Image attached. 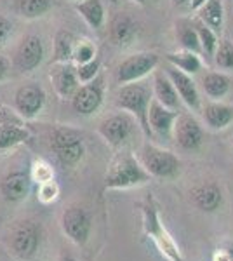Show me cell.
<instances>
[{
	"label": "cell",
	"mask_w": 233,
	"mask_h": 261,
	"mask_svg": "<svg viewBox=\"0 0 233 261\" xmlns=\"http://www.w3.org/2000/svg\"><path fill=\"white\" fill-rule=\"evenodd\" d=\"M153 179L141 166L139 159L129 150L122 148L110 162L105 174V190H127L145 187Z\"/></svg>",
	"instance_id": "cell-1"
},
{
	"label": "cell",
	"mask_w": 233,
	"mask_h": 261,
	"mask_svg": "<svg viewBox=\"0 0 233 261\" xmlns=\"http://www.w3.org/2000/svg\"><path fill=\"white\" fill-rule=\"evenodd\" d=\"M153 99V89L145 82H131L118 87L115 94V107L122 112H127L138 120L139 129L148 140H153V133L148 124V110Z\"/></svg>",
	"instance_id": "cell-2"
},
{
	"label": "cell",
	"mask_w": 233,
	"mask_h": 261,
	"mask_svg": "<svg viewBox=\"0 0 233 261\" xmlns=\"http://www.w3.org/2000/svg\"><path fill=\"white\" fill-rule=\"evenodd\" d=\"M141 207V218H143V231L151 242L155 244V247L162 254L165 261H185L183 252H181L179 246L172 239V235L169 233V230L165 228L160 218L159 207L153 202L151 197H148L145 202L139 204Z\"/></svg>",
	"instance_id": "cell-3"
},
{
	"label": "cell",
	"mask_w": 233,
	"mask_h": 261,
	"mask_svg": "<svg viewBox=\"0 0 233 261\" xmlns=\"http://www.w3.org/2000/svg\"><path fill=\"white\" fill-rule=\"evenodd\" d=\"M50 150L63 167L75 169L86 157V141L82 133L70 125H56L50 130Z\"/></svg>",
	"instance_id": "cell-4"
},
{
	"label": "cell",
	"mask_w": 233,
	"mask_h": 261,
	"mask_svg": "<svg viewBox=\"0 0 233 261\" xmlns=\"http://www.w3.org/2000/svg\"><path fill=\"white\" fill-rule=\"evenodd\" d=\"M138 159L151 178L172 179L181 172V161L174 151L160 148L150 141L143 143Z\"/></svg>",
	"instance_id": "cell-5"
},
{
	"label": "cell",
	"mask_w": 233,
	"mask_h": 261,
	"mask_svg": "<svg viewBox=\"0 0 233 261\" xmlns=\"http://www.w3.org/2000/svg\"><path fill=\"white\" fill-rule=\"evenodd\" d=\"M42 242V228L33 220H21L11 226L7 235V246L12 256L18 259H32L39 252Z\"/></svg>",
	"instance_id": "cell-6"
},
{
	"label": "cell",
	"mask_w": 233,
	"mask_h": 261,
	"mask_svg": "<svg viewBox=\"0 0 233 261\" xmlns=\"http://www.w3.org/2000/svg\"><path fill=\"white\" fill-rule=\"evenodd\" d=\"M139 127L138 120L127 112H117L107 117L97 125V134L115 150H122L131 141L134 130Z\"/></svg>",
	"instance_id": "cell-7"
},
{
	"label": "cell",
	"mask_w": 233,
	"mask_h": 261,
	"mask_svg": "<svg viewBox=\"0 0 233 261\" xmlns=\"http://www.w3.org/2000/svg\"><path fill=\"white\" fill-rule=\"evenodd\" d=\"M59 225L66 237L77 246H86L91 239L92 231V216L87 207L80 204H70L63 209Z\"/></svg>",
	"instance_id": "cell-8"
},
{
	"label": "cell",
	"mask_w": 233,
	"mask_h": 261,
	"mask_svg": "<svg viewBox=\"0 0 233 261\" xmlns=\"http://www.w3.org/2000/svg\"><path fill=\"white\" fill-rule=\"evenodd\" d=\"M160 56L151 50H143L136 53L133 56L125 58L117 68V82L120 86L131 82H139L148 75H151L159 68Z\"/></svg>",
	"instance_id": "cell-9"
},
{
	"label": "cell",
	"mask_w": 233,
	"mask_h": 261,
	"mask_svg": "<svg viewBox=\"0 0 233 261\" xmlns=\"http://www.w3.org/2000/svg\"><path fill=\"white\" fill-rule=\"evenodd\" d=\"M45 58V45L42 37L30 33L24 35L18 47L14 50V58H12V66L18 73H32L42 65Z\"/></svg>",
	"instance_id": "cell-10"
},
{
	"label": "cell",
	"mask_w": 233,
	"mask_h": 261,
	"mask_svg": "<svg viewBox=\"0 0 233 261\" xmlns=\"http://www.w3.org/2000/svg\"><path fill=\"white\" fill-rule=\"evenodd\" d=\"M32 140V130L23 124L18 113L0 107V151L12 150Z\"/></svg>",
	"instance_id": "cell-11"
},
{
	"label": "cell",
	"mask_w": 233,
	"mask_h": 261,
	"mask_svg": "<svg viewBox=\"0 0 233 261\" xmlns=\"http://www.w3.org/2000/svg\"><path fill=\"white\" fill-rule=\"evenodd\" d=\"M47 101L44 87L35 82L23 84L14 94V110L23 120H33L40 115Z\"/></svg>",
	"instance_id": "cell-12"
},
{
	"label": "cell",
	"mask_w": 233,
	"mask_h": 261,
	"mask_svg": "<svg viewBox=\"0 0 233 261\" xmlns=\"http://www.w3.org/2000/svg\"><path fill=\"white\" fill-rule=\"evenodd\" d=\"M105 101V79L97 75L94 81L80 84L73 96H71V108L84 117H91L99 110Z\"/></svg>",
	"instance_id": "cell-13"
},
{
	"label": "cell",
	"mask_w": 233,
	"mask_h": 261,
	"mask_svg": "<svg viewBox=\"0 0 233 261\" xmlns=\"http://www.w3.org/2000/svg\"><path fill=\"white\" fill-rule=\"evenodd\" d=\"M172 138L181 150L195 151L204 145L205 130L192 113H179L174 124V130H172Z\"/></svg>",
	"instance_id": "cell-14"
},
{
	"label": "cell",
	"mask_w": 233,
	"mask_h": 261,
	"mask_svg": "<svg viewBox=\"0 0 233 261\" xmlns=\"http://www.w3.org/2000/svg\"><path fill=\"white\" fill-rule=\"evenodd\" d=\"M33 187L32 172L27 169H11L0 179V193L9 204L23 202L30 195Z\"/></svg>",
	"instance_id": "cell-15"
},
{
	"label": "cell",
	"mask_w": 233,
	"mask_h": 261,
	"mask_svg": "<svg viewBox=\"0 0 233 261\" xmlns=\"http://www.w3.org/2000/svg\"><path fill=\"white\" fill-rule=\"evenodd\" d=\"M139 23L127 12H115L108 23V39L115 47H129L139 37Z\"/></svg>",
	"instance_id": "cell-16"
},
{
	"label": "cell",
	"mask_w": 233,
	"mask_h": 261,
	"mask_svg": "<svg viewBox=\"0 0 233 261\" xmlns=\"http://www.w3.org/2000/svg\"><path fill=\"white\" fill-rule=\"evenodd\" d=\"M165 73L169 75V79L174 84L177 96H179L181 103H185L186 108H190L192 112H198L202 110L200 105V92H198L197 82L193 81L192 75L185 73V71L177 70L176 66L169 65L165 66Z\"/></svg>",
	"instance_id": "cell-17"
},
{
	"label": "cell",
	"mask_w": 233,
	"mask_h": 261,
	"mask_svg": "<svg viewBox=\"0 0 233 261\" xmlns=\"http://www.w3.org/2000/svg\"><path fill=\"white\" fill-rule=\"evenodd\" d=\"M49 79L59 98L71 99V96L80 87L77 66L73 63H53L49 70Z\"/></svg>",
	"instance_id": "cell-18"
},
{
	"label": "cell",
	"mask_w": 233,
	"mask_h": 261,
	"mask_svg": "<svg viewBox=\"0 0 233 261\" xmlns=\"http://www.w3.org/2000/svg\"><path fill=\"white\" fill-rule=\"evenodd\" d=\"M190 200L198 211L216 213L223 205L224 195L223 190L216 181H204L198 183L190 190Z\"/></svg>",
	"instance_id": "cell-19"
},
{
	"label": "cell",
	"mask_w": 233,
	"mask_h": 261,
	"mask_svg": "<svg viewBox=\"0 0 233 261\" xmlns=\"http://www.w3.org/2000/svg\"><path fill=\"white\" fill-rule=\"evenodd\" d=\"M179 117V112L165 108L160 105L155 98L150 103V110H148V124L153 133V138H162V140H169L172 138V130H174V124Z\"/></svg>",
	"instance_id": "cell-20"
},
{
	"label": "cell",
	"mask_w": 233,
	"mask_h": 261,
	"mask_svg": "<svg viewBox=\"0 0 233 261\" xmlns=\"http://www.w3.org/2000/svg\"><path fill=\"white\" fill-rule=\"evenodd\" d=\"M151 89H153V98L159 101L160 105H164L165 108L179 112L181 99L177 96V91L174 84L169 79V75L165 73V70H155L153 71V82H151Z\"/></svg>",
	"instance_id": "cell-21"
},
{
	"label": "cell",
	"mask_w": 233,
	"mask_h": 261,
	"mask_svg": "<svg viewBox=\"0 0 233 261\" xmlns=\"http://www.w3.org/2000/svg\"><path fill=\"white\" fill-rule=\"evenodd\" d=\"M202 120L209 129L224 130L233 122V107L223 101H213L202 107Z\"/></svg>",
	"instance_id": "cell-22"
},
{
	"label": "cell",
	"mask_w": 233,
	"mask_h": 261,
	"mask_svg": "<svg viewBox=\"0 0 233 261\" xmlns=\"http://www.w3.org/2000/svg\"><path fill=\"white\" fill-rule=\"evenodd\" d=\"M75 11L80 14L89 27L96 32H101L107 23V11L101 0H80L75 4Z\"/></svg>",
	"instance_id": "cell-23"
},
{
	"label": "cell",
	"mask_w": 233,
	"mask_h": 261,
	"mask_svg": "<svg viewBox=\"0 0 233 261\" xmlns=\"http://www.w3.org/2000/svg\"><path fill=\"white\" fill-rule=\"evenodd\" d=\"M202 89L213 101H221L230 94L231 79L223 71H207L202 77Z\"/></svg>",
	"instance_id": "cell-24"
},
{
	"label": "cell",
	"mask_w": 233,
	"mask_h": 261,
	"mask_svg": "<svg viewBox=\"0 0 233 261\" xmlns=\"http://www.w3.org/2000/svg\"><path fill=\"white\" fill-rule=\"evenodd\" d=\"M197 19H200L205 27L221 35L224 27V6L223 0H207L204 6L197 11Z\"/></svg>",
	"instance_id": "cell-25"
},
{
	"label": "cell",
	"mask_w": 233,
	"mask_h": 261,
	"mask_svg": "<svg viewBox=\"0 0 233 261\" xmlns=\"http://www.w3.org/2000/svg\"><path fill=\"white\" fill-rule=\"evenodd\" d=\"M174 35L183 50H192V53L202 54L200 42H198V35H197V28H195L193 21H190L186 18L176 19L174 21Z\"/></svg>",
	"instance_id": "cell-26"
},
{
	"label": "cell",
	"mask_w": 233,
	"mask_h": 261,
	"mask_svg": "<svg viewBox=\"0 0 233 261\" xmlns=\"http://www.w3.org/2000/svg\"><path fill=\"white\" fill-rule=\"evenodd\" d=\"M77 44L75 35L68 30H58L54 35V50H53V63H73V49Z\"/></svg>",
	"instance_id": "cell-27"
},
{
	"label": "cell",
	"mask_w": 233,
	"mask_h": 261,
	"mask_svg": "<svg viewBox=\"0 0 233 261\" xmlns=\"http://www.w3.org/2000/svg\"><path fill=\"white\" fill-rule=\"evenodd\" d=\"M169 65L176 66L177 70L185 71L188 75H197L198 71L204 68V63H202L200 54L192 53V50H179V53H169L165 56Z\"/></svg>",
	"instance_id": "cell-28"
},
{
	"label": "cell",
	"mask_w": 233,
	"mask_h": 261,
	"mask_svg": "<svg viewBox=\"0 0 233 261\" xmlns=\"http://www.w3.org/2000/svg\"><path fill=\"white\" fill-rule=\"evenodd\" d=\"M193 24H195V28H197V35H198V42H200L202 54H205L207 58H214V53L219 44L218 33L211 30L209 27H205L200 19H195Z\"/></svg>",
	"instance_id": "cell-29"
},
{
	"label": "cell",
	"mask_w": 233,
	"mask_h": 261,
	"mask_svg": "<svg viewBox=\"0 0 233 261\" xmlns=\"http://www.w3.org/2000/svg\"><path fill=\"white\" fill-rule=\"evenodd\" d=\"M53 9V0H19L18 11L24 19L44 18Z\"/></svg>",
	"instance_id": "cell-30"
},
{
	"label": "cell",
	"mask_w": 233,
	"mask_h": 261,
	"mask_svg": "<svg viewBox=\"0 0 233 261\" xmlns=\"http://www.w3.org/2000/svg\"><path fill=\"white\" fill-rule=\"evenodd\" d=\"M213 60L219 70L231 71L233 70V40H230V39L219 40L218 49H216Z\"/></svg>",
	"instance_id": "cell-31"
},
{
	"label": "cell",
	"mask_w": 233,
	"mask_h": 261,
	"mask_svg": "<svg viewBox=\"0 0 233 261\" xmlns=\"http://www.w3.org/2000/svg\"><path fill=\"white\" fill-rule=\"evenodd\" d=\"M94 58H97V47L92 40L89 39H80L75 44L73 49V61L75 65H82V63L92 61Z\"/></svg>",
	"instance_id": "cell-32"
},
{
	"label": "cell",
	"mask_w": 233,
	"mask_h": 261,
	"mask_svg": "<svg viewBox=\"0 0 233 261\" xmlns=\"http://www.w3.org/2000/svg\"><path fill=\"white\" fill-rule=\"evenodd\" d=\"M58 197H59V185L56 179L44 181V183L37 185V199L42 204H53V202L58 200Z\"/></svg>",
	"instance_id": "cell-33"
},
{
	"label": "cell",
	"mask_w": 233,
	"mask_h": 261,
	"mask_svg": "<svg viewBox=\"0 0 233 261\" xmlns=\"http://www.w3.org/2000/svg\"><path fill=\"white\" fill-rule=\"evenodd\" d=\"M77 66V75H79V81L80 84H87L99 75V70H101V60L99 56L94 58L92 61H87V63H82V65H75Z\"/></svg>",
	"instance_id": "cell-34"
},
{
	"label": "cell",
	"mask_w": 233,
	"mask_h": 261,
	"mask_svg": "<svg viewBox=\"0 0 233 261\" xmlns=\"http://www.w3.org/2000/svg\"><path fill=\"white\" fill-rule=\"evenodd\" d=\"M30 172H32L33 183H37V185L44 183V181L54 179V169H53V166H50L47 161H44V159H39V161L33 162Z\"/></svg>",
	"instance_id": "cell-35"
},
{
	"label": "cell",
	"mask_w": 233,
	"mask_h": 261,
	"mask_svg": "<svg viewBox=\"0 0 233 261\" xmlns=\"http://www.w3.org/2000/svg\"><path fill=\"white\" fill-rule=\"evenodd\" d=\"M12 32H14V24L9 18L0 14V45H4L7 40L11 39Z\"/></svg>",
	"instance_id": "cell-36"
},
{
	"label": "cell",
	"mask_w": 233,
	"mask_h": 261,
	"mask_svg": "<svg viewBox=\"0 0 233 261\" xmlns=\"http://www.w3.org/2000/svg\"><path fill=\"white\" fill-rule=\"evenodd\" d=\"M11 73V61L4 54H0V82H4Z\"/></svg>",
	"instance_id": "cell-37"
},
{
	"label": "cell",
	"mask_w": 233,
	"mask_h": 261,
	"mask_svg": "<svg viewBox=\"0 0 233 261\" xmlns=\"http://www.w3.org/2000/svg\"><path fill=\"white\" fill-rule=\"evenodd\" d=\"M172 7H176V9L179 11H190V4H192V0H171Z\"/></svg>",
	"instance_id": "cell-38"
},
{
	"label": "cell",
	"mask_w": 233,
	"mask_h": 261,
	"mask_svg": "<svg viewBox=\"0 0 233 261\" xmlns=\"http://www.w3.org/2000/svg\"><path fill=\"white\" fill-rule=\"evenodd\" d=\"M205 2H207V0H192V4H190V11H195V12H197L202 6H204Z\"/></svg>",
	"instance_id": "cell-39"
},
{
	"label": "cell",
	"mask_w": 233,
	"mask_h": 261,
	"mask_svg": "<svg viewBox=\"0 0 233 261\" xmlns=\"http://www.w3.org/2000/svg\"><path fill=\"white\" fill-rule=\"evenodd\" d=\"M58 261H77V258H75V256H71V254H68V252H63V254L59 256Z\"/></svg>",
	"instance_id": "cell-40"
},
{
	"label": "cell",
	"mask_w": 233,
	"mask_h": 261,
	"mask_svg": "<svg viewBox=\"0 0 233 261\" xmlns=\"http://www.w3.org/2000/svg\"><path fill=\"white\" fill-rule=\"evenodd\" d=\"M134 4H138V6H146L148 2H150V0H133Z\"/></svg>",
	"instance_id": "cell-41"
},
{
	"label": "cell",
	"mask_w": 233,
	"mask_h": 261,
	"mask_svg": "<svg viewBox=\"0 0 233 261\" xmlns=\"http://www.w3.org/2000/svg\"><path fill=\"white\" fill-rule=\"evenodd\" d=\"M68 2H73V4H77V2H80V0H68Z\"/></svg>",
	"instance_id": "cell-42"
}]
</instances>
